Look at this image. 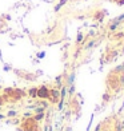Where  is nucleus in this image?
Wrapping results in <instances>:
<instances>
[{"mask_svg": "<svg viewBox=\"0 0 124 131\" xmlns=\"http://www.w3.org/2000/svg\"><path fill=\"white\" fill-rule=\"evenodd\" d=\"M117 1H119V0H117Z\"/></svg>", "mask_w": 124, "mask_h": 131, "instance_id": "6e6552de", "label": "nucleus"}, {"mask_svg": "<svg viewBox=\"0 0 124 131\" xmlns=\"http://www.w3.org/2000/svg\"><path fill=\"white\" fill-rule=\"evenodd\" d=\"M59 96H60V94H59L57 90H49V100L52 102V103H57L59 102Z\"/></svg>", "mask_w": 124, "mask_h": 131, "instance_id": "f03ea898", "label": "nucleus"}, {"mask_svg": "<svg viewBox=\"0 0 124 131\" xmlns=\"http://www.w3.org/2000/svg\"><path fill=\"white\" fill-rule=\"evenodd\" d=\"M28 95L29 96H32V98H36L38 96V88H29V91H28Z\"/></svg>", "mask_w": 124, "mask_h": 131, "instance_id": "7ed1b4c3", "label": "nucleus"}, {"mask_svg": "<svg viewBox=\"0 0 124 131\" xmlns=\"http://www.w3.org/2000/svg\"><path fill=\"white\" fill-rule=\"evenodd\" d=\"M8 115H10V116H13V115H15V112H13V111L11 112V111H10V112H8Z\"/></svg>", "mask_w": 124, "mask_h": 131, "instance_id": "423d86ee", "label": "nucleus"}, {"mask_svg": "<svg viewBox=\"0 0 124 131\" xmlns=\"http://www.w3.org/2000/svg\"><path fill=\"white\" fill-rule=\"evenodd\" d=\"M41 118H43V114H39V115H38V116H36V118H35V119H38V120H39V119H41Z\"/></svg>", "mask_w": 124, "mask_h": 131, "instance_id": "39448f33", "label": "nucleus"}, {"mask_svg": "<svg viewBox=\"0 0 124 131\" xmlns=\"http://www.w3.org/2000/svg\"><path fill=\"white\" fill-rule=\"evenodd\" d=\"M67 1H68V0H60V4H59V5H63V4H66Z\"/></svg>", "mask_w": 124, "mask_h": 131, "instance_id": "20e7f679", "label": "nucleus"}, {"mask_svg": "<svg viewBox=\"0 0 124 131\" xmlns=\"http://www.w3.org/2000/svg\"><path fill=\"white\" fill-rule=\"evenodd\" d=\"M3 104V96H0V106Z\"/></svg>", "mask_w": 124, "mask_h": 131, "instance_id": "0eeeda50", "label": "nucleus"}, {"mask_svg": "<svg viewBox=\"0 0 124 131\" xmlns=\"http://www.w3.org/2000/svg\"><path fill=\"white\" fill-rule=\"evenodd\" d=\"M38 98L40 99H48L49 98V90L47 86H41L38 88Z\"/></svg>", "mask_w": 124, "mask_h": 131, "instance_id": "f257e3e1", "label": "nucleus"}]
</instances>
